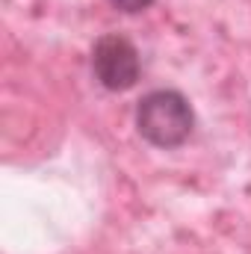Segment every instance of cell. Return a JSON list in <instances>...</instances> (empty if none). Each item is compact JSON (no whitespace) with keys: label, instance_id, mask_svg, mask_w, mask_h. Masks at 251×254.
Instances as JSON below:
<instances>
[{"label":"cell","instance_id":"3","mask_svg":"<svg viewBox=\"0 0 251 254\" xmlns=\"http://www.w3.org/2000/svg\"><path fill=\"white\" fill-rule=\"evenodd\" d=\"M113 9H119V12H125V15H139V12H145V9H151L154 6V0H107Z\"/></svg>","mask_w":251,"mask_h":254},{"label":"cell","instance_id":"1","mask_svg":"<svg viewBox=\"0 0 251 254\" xmlns=\"http://www.w3.org/2000/svg\"><path fill=\"white\" fill-rule=\"evenodd\" d=\"M192 127H195V113L187 95H181L178 89H154L142 95V101L136 104L139 136L160 151L181 148L192 136Z\"/></svg>","mask_w":251,"mask_h":254},{"label":"cell","instance_id":"2","mask_svg":"<svg viewBox=\"0 0 251 254\" xmlns=\"http://www.w3.org/2000/svg\"><path fill=\"white\" fill-rule=\"evenodd\" d=\"M92 74L107 92L133 89L139 83V74H142V60H139L136 45L119 33L101 36L92 45Z\"/></svg>","mask_w":251,"mask_h":254}]
</instances>
